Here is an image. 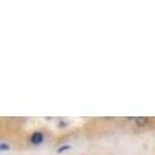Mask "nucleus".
Instances as JSON below:
<instances>
[{
    "instance_id": "obj_3",
    "label": "nucleus",
    "mask_w": 155,
    "mask_h": 155,
    "mask_svg": "<svg viewBox=\"0 0 155 155\" xmlns=\"http://www.w3.org/2000/svg\"><path fill=\"white\" fill-rule=\"evenodd\" d=\"M9 149H11V146H9V144H6V143H2V144H0V150H2V152L9 150Z\"/></svg>"
},
{
    "instance_id": "obj_1",
    "label": "nucleus",
    "mask_w": 155,
    "mask_h": 155,
    "mask_svg": "<svg viewBox=\"0 0 155 155\" xmlns=\"http://www.w3.org/2000/svg\"><path fill=\"white\" fill-rule=\"evenodd\" d=\"M30 141H31V144H34V146H37V144H42V143H44V134H42L41 130L34 132V134L31 135Z\"/></svg>"
},
{
    "instance_id": "obj_4",
    "label": "nucleus",
    "mask_w": 155,
    "mask_h": 155,
    "mask_svg": "<svg viewBox=\"0 0 155 155\" xmlns=\"http://www.w3.org/2000/svg\"><path fill=\"white\" fill-rule=\"evenodd\" d=\"M68 149H70V146H68V144H64V146L58 147V152H64V150H68Z\"/></svg>"
},
{
    "instance_id": "obj_2",
    "label": "nucleus",
    "mask_w": 155,
    "mask_h": 155,
    "mask_svg": "<svg viewBox=\"0 0 155 155\" xmlns=\"http://www.w3.org/2000/svg\"><path fill=\"white\" fill-rule=\"evenodd\" d=\"M135 123H137L138 126H146V124L149 123V120L144 118V116H140V118H135Z\"/></svg>"
}]
</instances>
